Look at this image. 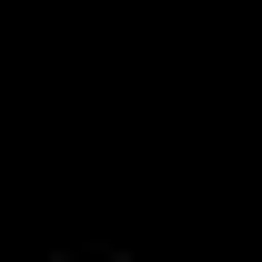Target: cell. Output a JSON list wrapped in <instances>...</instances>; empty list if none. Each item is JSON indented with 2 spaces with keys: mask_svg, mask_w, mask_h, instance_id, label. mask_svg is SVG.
Returning <instances> with one entry per match:
<instances>
[{
  "mask_svg": "<svg viewBox=\"0 0 262 262\" xmlns=\"http://www.w3.org/2000/svg\"><path fill=\"white\" fill-rule=\"evenodd\" d=\"M51 262H131V242H111V252L101 242H51Z\"/></svg>",
  "mask_w": 262,
  "mask_h": 262,
  "instance_id": "6da1fadb",
  "label": "cell"
}]
</instances>
